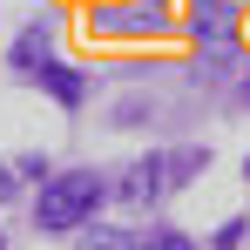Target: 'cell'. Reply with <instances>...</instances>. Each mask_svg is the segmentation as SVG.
Returning <instances> with one entry per match:
<instances>
[{"label":"cell","instance_id":"obj_9","mask_svg":"<svg viewBox=\"0 0 250 250\" xmlns=\"http://www.w3.org/2000/svg\"><path fill=\"white\" fill-rule=\"evenodd\" d=\"M142 250H196V244H189V237H176V230H163V237H149Z\"/></svg>","mask_w":250,"mask_h":250},{"label":"cell","instance_id":"obj_6","mask_svg":"<svg viewBox=\"0 0 250 250\" xmlns=\"http://www.w3.org/2000/svg\"><path fill=\"white\" fill-rule=\"evenodd\" d=\"M41 82H47V95H54V102H68V108L88 95V82H82V75H75V68H54V61L41 68Z\"/></svg>","mask_w":250,"mask_h":250},{"label":"cell","instance_id":"obj_1","mask_svg":"<svg viewBox=\"0 0 250 250\" xmlns=\"http://www.w3.org/2000/svg\"><path fill=\"white\" fill-rule=\"evenodd\" d=\"M95 203H102V183L88 169H68V176H47V189L34 196V216H41V230H75L95 216Z\"/></svg>","mask_w":250,"mask_h":250},{"label":"cell","instance_id":"obj_4","mask_svg":"<svg viewBox=\"0 0 250 250\" xmlns=\"http://www.w3.org/2000/svg\"><path fill=\"white\" fill-rule=\"evenodd\" d=\"M95 21H102V27H115V34H122V27H142V34H156L169 14H163V7H102Z\"/></svg>","mask_w":250,"mask_h":250},{"label":"cell","instance_id":"obj_7","mask_svg":"<svg viewBox=\"0 0 250 250\" xmlns=\"http://www.w3.org/2000/svg\"><path fill=\"white\" fill-rule=\"evenodd\" d=\"M203 163H209L203 149H176V156H163V176H169V183H183V176H196Z\"/></svg>","mask_w":250,"mask_h":250},{"label":"cell","instance_id":"obj_10","mask_svg":"<svg viewBox=\"0 0 250 250\" xmlns=\"http://www.w3.org/2000/svg\"><path fill=\"white\" fill-rule=\"evenodd\" d=\"M0 196H7V176H0Z\"/></svg>","mask_w":250,"mask_h":250},{"label":"cell","instance_id":"obj_8","mask_svg":"<svg viewBox=\"0 0 250 250\" xmlns=\"http://www.w3.org/2000/svg\"><path fill=\"white\" fill-rule=\"evenodd\" d=\"M75 250H142V244H135V237H122V230H88Z\"/></svg>","mask_w":250,"mask_h":250},{"label":"cell","instance_id":"obj_5","mask_svg":"<svg viewBox=\"0 0 250 250\" xmlns=\"http://www.w3.org/2000/svg\"><path fill=\"white\" fill-rule=\"evenodd\" d=\"M14 68H21V75H41L47 68V34L41 27H27V34L14 41Z\"/></svg>","mask_w":250,"mask_h":250},{"label":"cell","instance_id":"obj_3","mask_svg":"<svg viewBox=\"0 0 250 250\" xmlns=\"http://www.w3.org/2000/svg\"><path fill=\"white\" fill-rule=\"evenodd\" d=\"M163 183H169V176H163V156H142V163H128V169H122L115 196H122V203H149Z\"/></svg>","mask_w":250,"mask_h":250},{"label":"cell","instance_id":"obj_2","mask_svg":"<svg viewBox=\"0 0 250 250\" xmlns=\"http://www.w3.org/2000/svg\"><path fill=\"white\" fill-rule=\"evenodd\" d=\"M189 27H196V41H203V47H223L230 34H237V7H230V0H196Z\"/></svg>","mask_w":250,"mask_h":250}]
</instances>
